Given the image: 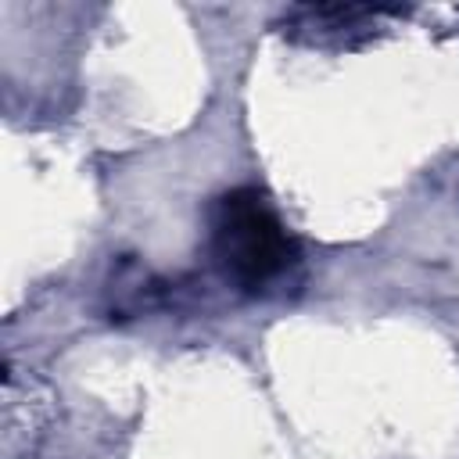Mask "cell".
<instances>
[{"label":"cell","mask_w":459,"mask_h":459,"mask_svg":"<svg viewBox=\"0 0 459 459\" xmlns=\"http://www.w3.org/2000/svg\"><path fill=\"white\" fill-rule=\"evenodd\" d=\"M212 258L240 294H265L298 265L301 247L265 190L233 186L212 204Z\"/></svg>","instance_id":"obj_1"}]
</instances>
